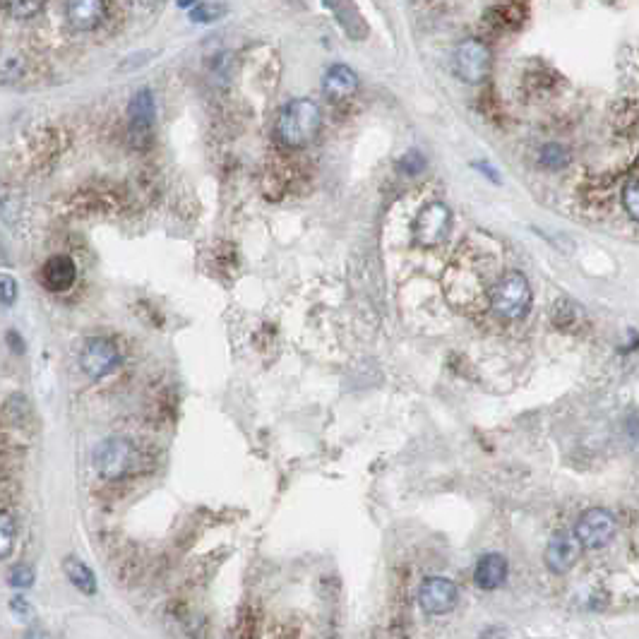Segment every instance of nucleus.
<instances>
[{
	"mask_svg": "<svg viewBox=\"0 0 639 639\" xmlns=\"http://www.w3.org/2000/svg\"><path fill=\"white\" fill-rule=\"evenodd\" d=\"M320 106L310 99H294L284 106L277 118V137L284 147L301 149L310 145L320 133Z\"/></svg>",
	"mask_w": 639,
	"mask_h": 639,
	"instance_id": "1",
	"label": "nucleus"
},
{
	"mask_svg": "<svg viewBox=\"0 0 639 639\" xmlns=\"http://www.w3.org/2000/svg\"><path fill=\"white\" fill-rule=\"evenodd\" d=\"M491 308L498 318L519 320L531 308V286L522 272H505L491 289Z\"/></svg>",
	"mask_w": 639,
	"mask_h": 639,
	"instance_id": "2",
	"label": "nucleus"
},
{
	"mask_svg": "<svg viewBox=\"0 0 639 639\" xmlns=\"http://www.w3.org/2000/svg\"><path fill=\"white\" fill-rule=\"evenodd\" d=\"M94 467L104 479L118 481L140 467V452L125 438H109L94 450Z\"/></svg>",
	"mask_w": 639,
	"mask_h": 639,
	"instance_id": "3",
	"label": "nucleus"
},
{
	"mask_svg": "<svg viewBox=\"0 0 639 639\" xmlns=\"http://www.w3.org/2000/svg\"><path fill=\"white\" fill-rule=\"evenodd\" d=\"M452 70L467 85H479L491 73V51L479 39H467L452 53Z\"/></svg>",
	"mask_w": 639,
	"mask_h": 639,
	"instance_id": "4",
	"label": "nucleus"
},
{
	"mask_svg": "<svg viewBox=\"0 0 639 639\" xmlns=\"http://www.w3.org/2000/svg\"><path fill=\"white\" fill-rule=\"evenodd\" d=\"M452 212L443 202H428L414 222V241L421 248H435L450 236Z\"/></svg>",
	"mask_w": 639,
	"mask_h": 639,
	"instance_id": "5",
	"label": "nucleus"
},
{
	"mask_svg": "<svg viewBox=\"0 0 639 639\" xmlns=\"http://www.w3.org/2000/svg\"><path fill=\"white\" fill-rule=\"evenodd\" d=\"M615 531H618V522L611 512L603 510V507H591L577 519L575 539L587 548H601L613 541Z\"/></svg>",
	"mask_w": 639,
	"mask_h": 639,
	"instance_id": "6",
	"label": "nucleus"
},
{
	"mask_svg": "<svg viewBox=\"0 0 639 639\" xmlns=\"http://www.w3.org/2000/svg\"><path fill=\"white\" fill-rule=\"evenodd\" d=\"M118 361H121V356H118L116 344L111 339L94 337L82 346L80 366L92 380H101L106 375H111L118 368Z\"/></svg>",
	"mask_w": 639,
	"mask_h": 639,
	"instance_id": "7",
	"label": "nucleus"
},
{
	"mask_svg": "<svg viewBox=\"0 0 639 639\" xmlns=\"http://www.w3.org/2000/svg\"><path fill=\"white\" fill-rule=\"evenodd\" d=\"M459 591L457 584L445 577H431L418 589V603L428 615H445L457 606Z\"/></svg>",
	"mask_w": 639,
	"mask_h": 639,
	"instance_id": "8",
	"label": "nucleus"
},
{
	"mask_svg": "<svg viewBox=\"0 0 639 639\" xmlns=\"http://www.w3.org/2000/svg\"><path fill=\"white\" fill-rule=\"evenodd\" d=\"M154 97L149 89H140L130 101V140L135 147L145 149L152 140Z\"/></svg>",
	"mask_w": 639,
	"mask_h": 639,
	"instance_id": "9",
	"label": "nucleus"
},
{
	"mask_svg": "<svg viewBox=\"0 0 639 639\" xmlns=\"http://www.w3.org/2000/svg\"><path fill=\"white\" fill-rule=\"evenodd\" d=\"M579 555H582V543L575 539V534H558L546 548V565L555 575H563L575 567Z\"/></svg>",
	"mask_w": 639,
	"mask_h": 639,
	"instance_id": "10",
	"label": "nucleus"
},
{
	"mask_svg": "<svg viewBox=\"0 0 639 639\" xmlns=\"http://www.w3.org/2000/svg\"><path fill=\"white\" fill-rule=\"evenodd\" d=\"M65 17L75 32H92L104 22L106 3L104 0H68Z\"/></svg>",
	"mask_w": 639,
	"mask_h": 639,
	"instance_id": "11",
	"label": "nucleus"
},
{
	"mask_svg": "<svg viewBox=\"0 0 639 639\" xmlns=\"http://www.w3.org/2000/svg\"><path fill=\"white\" fill-rule=\"evenodd\" d=\"M39 277L49 291H68L77 279V265L68 255H53L44 262Z\"/></svg>",
	"mask_w": 639,
	"mask_h": 639,
	"instance_id": "12",
	"label": "nucleus"
},
{
	"mask_svg": "<svg viewBox=\"0 0 639 639\" xmlns=\"http://www.w3.org/2000/svg\"><path fill=\"white\" fill-rule=\"evenodd\" d=\"M322 87H325V94L332 101H344V99L354 97L356 94L358 77H356L354 70L346 68V65H334V68L327 70Z\"/></svg>",
	"mask_w": 639,
	"mask_h": 639,
	"instance_id": "13",
	"label": "nucleus"
},
{
	"mask_svg": "<svg viewBox=\"0 0 639 639\" xmlns=\"http://www.w3.org/2000/svg\"><path fill=\"white\" fill-rule=\"evenodd\" d=\"M507 579V560L500 553L483 555L474 570V582L481 589H498Z\"/></svg>",
	"mask_w": 639,
	"mask_h": 639,
	"instance_id": "14",
	"label": "nucleus"
},
{
	"mask_svg": "<svg viewBox=\"0 0 639 639\" xmlns=\"http://www.w3.org/2000/svg\"><path fill=\"white\" fill-rule=\"evenodd\" d=\"M63 570H65V577H68L70 582H73V587L80 589L82 594H87V596L97 594V575H94L92 567H89L87 563H82L80 558H75V555L65 558Z\"/></svg>",
	"mask_w": 639,
	"mask_h": 639,
	"instance_id": "15",
	"label": "nucleus"
},
{
	"mask_svg": "<svg viewBox=\"0 0 639 639\" xmlns=\"http://www.w3.org/2000/svg\"><path fill=\"white\" fill-rule=\"evenodd\" d=\"M3 8L8 10V15L17 17V20H29V17L39 15L44 8V0H0Z\"/></svg>",
	"mask_w": 639,
	"mask_h": 639,
	"instance_id": "16",
	"label": "nucleus"
},
{
	"mask_svg": "<svg viewBox=\"0 0 639 639\" xmlns=\"http://www.w3.org/2000/svg\"><path fill=\"white\" fill-rule=\"evenodd\" d=\"M15 548V522L13 517L0 512V560L8 558Z\"/></svg>",
	"mask_w": 639,
	"mask_h": 639,
	"instance_id": "17",
	"label": "nucleus"
},
{
	"mask_svg": "<svg viewBox=\"0 0 639 639\" xmlns=\"http://www.w3.org/2000/svg\"><path fill=\"white\" fill-rule=\"evenodd\" d=\"M570 161V152L563 145H546L541 149V164L546 169H563Z\"/></svg>",
	"mask_w": 639,
	"mask_h": 639,
	"instance_id": "18",
	"label": "nucleus"
},
{
	"mask_svg": "<svg viewBox=\"0 0 639 639\" xmlns=\"http://www.w3.org/2000/svg\"><path fill=\"white\" fill-rule=\"evenodd\" d=\"M226 13V5L222 3H202L197 5V8H193V13H190V17H193L195 22H214L219 20Z\"/></svg>",
	"mask_w": 639,
	"mask_h": 639,
	"instance_id": "19",
	"label": "nucleus"
},
{
	"mask_svg": "<svg viewBox=\"0 0 639 639\" xmlns=\"http://www.w3.org/2000/svg\"><path fill=\"white\" fill-rule=\"evenodd\" d=\"M623 205H625V212L630 214L635 222H639V181H632L625 185Z\"/></svg>",
	"mask_w": 639,
	"mask_h": 639,
	"instance_id": "20",
	"label": "nucleus"
},
{
	"mask_svg": "<svg viewBox=\"0 0 639 639\" xmlns=\"http://www.w3.org/2000/svg\"><path fill=\"white\" fill-rule=\"evenodd\" d=\"M17 301V282L10 274L0 272V303L3 306H13Z\"/></svg>",
	"mask_w": 639,
	"mask_h": 639,
	"instance_id": "21",
	"label": "nucleus"
},
{
	"mask_svg": "<svg viewBox=\"0 0 639 639\" xmlns=\"http://www.w3.org/2000/svg\"><path fill=\"white\" fill-rule=\"evenodd\" d=\"M34 582V570L29 565H17L13 567V572H10V584L17 589H27L32 587Z\"/></svg>",
	"mask_w": 639,
	"mask_h": 639,
	"instance_id": "22",
	"label": "nucleus"
},
{
	"mask_svg": "<svg viewBox=\"0 0 639 639\" xmlns=\"http://www.w3.org/2000/svg\"><path fill=\"white\" fill-rule=\"evenodd\" d=\"M22 75V58L20 56H3L0 58V77L17 80Z\"/></svg>",
	"mask_w": 639,
	"mask_h": 639,
	"instance_id": "23",
	"label": "nucleus"
},
{
	"mask_svg": "<svg viewBox=\"0 0 639 639\" xmlns=\"http://www.w3.org/2000/svg\"><path fill=\"white\" fill-rule=\"evenodd\" d=\"M402 164L406 166V169H411L409 173H421L423 166H426V159H423L418 152H409V154H406V157H404Z\"/></svg>",
	"mask_w": 639,
	"mask_h": 639,
	"instance_id": "24",
	"label": "nucleus"
},
{
	"mask_svg": "<svg viewBox=\"0 0 639 639\" xmlns=\"http://www.w3.org/2000/svg\"><path fill=\"white\" fill-rule=\"evenodd\" d=\"M178 3H181V5H188V3H193V0H178Z\"/></svg>",
	"mask_w": 639,
	"mask_h": 639,
	"instance_id": "25",
	"label": "nucleus"
}]
</instances>
